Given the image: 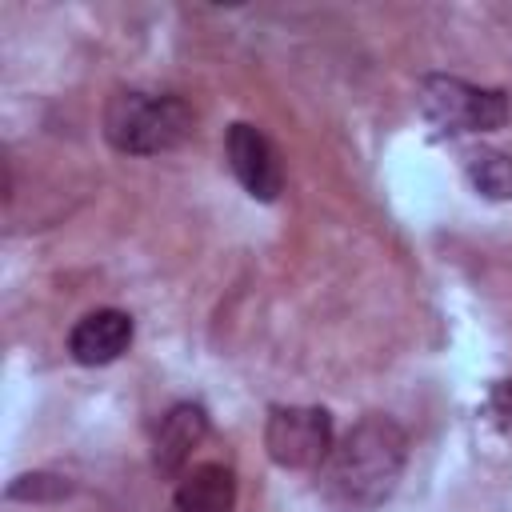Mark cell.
Segmentation results:
<instances>
[{
	"label": "cell",
	"instance_id": "1",
	"mask_svg": "<svg viewBox=\"0 0 512 512\" xmlns=\"http://www.w3.org/2000/svg\"><path fill=\"white\" fill-rule=\"evenodd\" d=\"M404 464L408 432L392 416L372 412L336 440L332 456L320 468V488L340 512H376L396 492Z\"/></svg>",
	"mask_w": 512,
	"mask_h": 512
},
{
	"label": "cell",
	"instance_id": "2",
	"mask_svg": "<svg viewBox=\"0 0 512 512\" xmlns=\"http://www.w3.org/2000/svg\"><path fill=\"white\" fill-rule=\"evenodd\" d=\"M192 108L172 92L120 88L104 104V140L124 156H160L188 140Z\"/></svg>",
	"mask_w": 512,
	"mask_h": 512
},
{
	"label": "cell",
	"instance_id": "3",
	"mask_svg": "<svg viewBox=\"0 0 512 512\" xmlns=\"http://www.w3.org/2000/svg\"><path fill=\"white\" fill-rule=\"evenodd\" d=\"M416 104L424 120L444 136H468V132H496L508 124V96L500 88H480L460 76L432 72L416 88Z\"/></svg>",
	"mask_w": 512,
	"mask_h": 512
},
{
	"label": "cell",
	"instance_id": "4",
	"mask_svg": "<svg viewBox=\"0 0 512 512\" xmlns=\"http://www.w3.org/2000/svg\"><path fill=\"white\" fill-rule=\"evenodd\" d=\"M332 448H336L332 416L324 408H316V404H276V408H268L264 452H268L272 464L292 468V472L324 468Z\"/></svg>",
	"mask_w": 512,
	"mask_h": 512
},
{
	"label": "cell",
	"instance_id": "5",
	"mask_svg": "<svg viewBox=\"0 0 512 512\" xmlns=\"http://www.w3.org/2000/svg\"><path fill=\"white\" fill-rule=\"evenodd\" d=\"M224 156H228L232 176L244 184V192H248L252 200H276V196H280V188H284V168H280V156H276L272 140H268L260 128L236 120V124L228 128V136H224Z\"/></svg>",
	"mask_w": 512,
	"mask_h": 512
},
{
	"label": "cell",
	"instance_id": "6",
	"mask_svg": "<svg viewBox=\"0 0 512 512\" xmlns=\"http://www.w3.org/2000/svg\"><path fill=\"white\" fill-rule=\"evenodd\" d=\"M132 344V316L120 312V308H96L88 316H80L68 332V352L76 364H88V368H100V364H112L128 352Z\"/></svg>",
	"mask_w": 512,
	"mask_h": 512
},
{
	"label": "cell",
	"instance_id": "7",
	"mask_svg": "<svg viewBox=\"0 0 512 512\" xmlns=\"http://www.w3.org/2000/svg\"><path fill=\"white\" fill-rule=\"evenodd\" d=\"M208 436V412L192 400H180L168 408V416L160 420V432H156V448H152V464L160 476H176L188 456L196 452V444Z\"/></svg>",
	"mask_w": 512,
	"mask_h": 512
},
{
	"label": "cell",
	"instance_id": "8",
	"mask_svg": "<svg viewBox=\"0 0 512 512\" xmlns=\"http://www.w3.org/2000/svg\"><path fill=\"white\" fill-rule=\"evenodd\" d=\"M236 508V476L228 464H196L172 500V512H232Z\"/></svg>",
	"mask_w": 512,
	"mask_h": 512
},
{
	"label": "cell",
	"instance_id": "9",
	"mask_svg": "<svg viewBox=\"0 0 512 512\" xmlns=\"http://www.w3.org/2000/svg\"><path fill=\"white\" fill-rule=\"evenodd\" d=\"M464 172L472 188L488 200H512V156L496 148H476L464 156Z\"/></svg>",
	"mask_w": 512,
	"mask_h": 512
},
{
	"label": "cell",
	"instance_id": "10",
	"mask_svg": "<svg viewBox=\"0 0 512 512\" xmlns=\"http://www.w3.org/2000/svg\"><path fill=\"white\" fill-rule=\"evenodd\" d=\"M72 492V484L64 480V476H52V472H24V476H16V480H8V488H4V496L8 500H64Z\"/></svg>",
	"mask_w": 512,
	"mask_h": 512
}]
</instances>
